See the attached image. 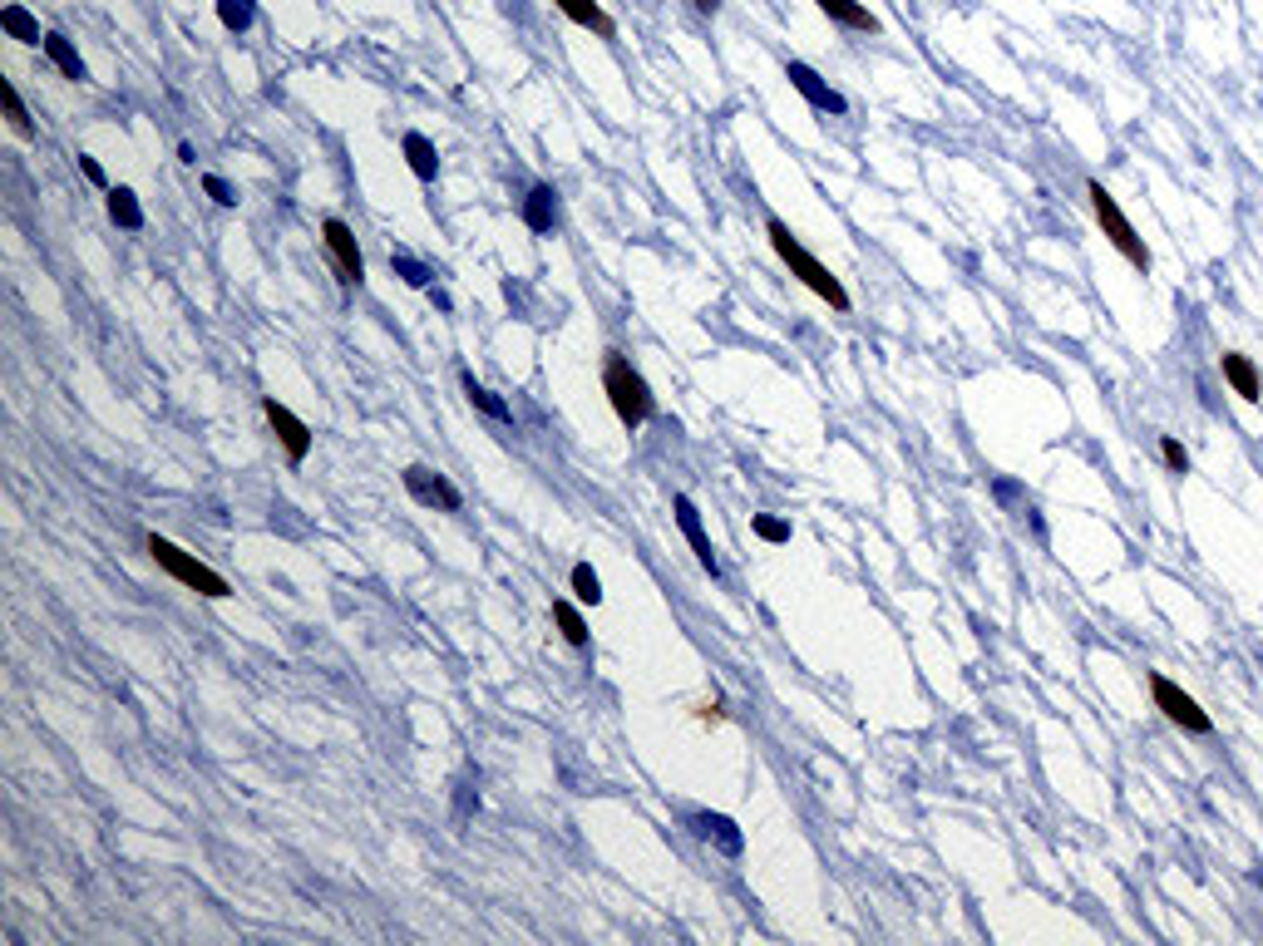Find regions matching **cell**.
<instances>
[{
    "label": "cell",
    "mask_w": 1263,
    "mask_h": 946,
    "mask_svg": "<svg viewBox=\"0 0 1263 946\" xmlns=\"http://www.w3.org/2000/svg\"><path fill=\"white\" fill-rule=\"evenodd\" d=\"M553 621L563 627L567 646H588V621H583V611L567 602V596H558V602H553Z\"/></svg>",
    "instance_id": "d6986e66"
},
{
    "label": "cell",
    "mask_w": 1263,
    "mask_h": 946,
    "mask_svg": "<svg viewBox=\"0 0 1263 946\" xmlns=\"http://www.w3.org/2000/svg\"><path fill=\"white\" fill-rule=\"evenodd\" d=\"M524 227H528V232H538V237L558 227V192L548 188V182L528 188V198H524Z\"/></svg>",
    "instance_id": "4fadbf2b"
},
{
    "label": "cell",
    "mask_w": 1263,
    "mask_h": 946,
    "mask_svg": "<svg viewBox=\"0 0 1263 946\" xmlns=\"http://www.w3.org/2000/svg\"><path fill=\"white\" fill-rule=\"evenodd\" d=\"M262 415H267L272 434L282 439V449H287V458H291V464H307V454H311V429L301 425L297 415H291L287 404H277V400H272V394H267V400H262Z\"/></svg>",
    "instance_id": "ba28073f"
},
{
    "label": "cell",
    "mask_w": 1263,
    "mask_h": 946,
    "mask_svg": "<svg viewBox=\"0 0 1263 946\" xmlns=\"http://www.w3.org/2000/svg\"><path fill=\"white\" fill-rule=\"evenodd\" d=\"M1086 198H1091V213H1096V223H1101V232H1105V242L1115 247V252L1125 256V262L1135 266V272H1150V247H1146V237L1135 232L1130 227V217L1121 213V202L1105 192V182H1086Z\"/></svg>",
    "instance_id": "3957f363"
},
{
    "label": "cell",
    "mask_w": 1263,
    "mask_h": 946,
    "mask_svg": "<svg viewBox=\"0 0 1263 946\" xmlns=\"http://www.w3.org/2000/svg\"><path fill=\"white\" fill-rule=\"evenodd\" d=\"M109 217H114L118 227L139 232V227H143V207H139V198H134L129 188H109Z\"/></svg>",
    "instance_id": "ac0fdd59"
},
{
    "label": "cell",
    "mask_w": 1263,
    "mask_h": 946,
    "mask_svg": "<svg viewBox=\"0 0 1263 946\" xmlns=\"http://www.w3.org/2000/svg\"><path fill=\"white\" fill-rule=\"evenodd\" d=\"M203 188H208V198H213V202H223V207H233V202H237V192L227 188V182L217 178V173H208V178H203Z\"/></svg>",
    "instance_id": "83f0119b"
},
{
    "label": "cell",
    "mask_w": 1263,
    "mask_h": 946,
    "mask_svg": "<svg viewBox=\"0 0 1263 946\" xmlns=\"http://www.w3.org/2000/svg\"><path fill=\"white\" fill-rule=\"evenodd\" d=\"M573 596H578L583 606H598L602 602V582H598V572H592L588 563L573 567Z\"/></svg>",
    "instance_id": "603a6c76"
},
{
    "label": "cell",
    "mask_w": 1263,
    "mask_h": 946,
    "mask_svg": "<svg viewBox=\"0 0 1263 946\" xmlns=\"http://www.w3.org/2000/svg\"><path fill=\"white\" fill-rule=\"evenodd\" d=\"M1160 458H1165V468H1170V474H1189V449L1179 444L1175 434H1165V439H1160Z\"/></svg>",
    "instance_id": "d4e9b609"
},
{
    "label": "cell",
    "mask_w": 1263,
    "mask_h": 946,
    "mask_svg": "<svg viewBox=\"0 0 1263 946\" xmlns=\"http://www.w3.org/2000/svg\"><path fill=\"white\" fill-rule=\"evenodd\" d=\"M1220 375H1224V384H1229V390L1239 394L1243 404H1259V400H1263V380H1259V370H1253L1249 355L1224 351V355H1220Z\"/></svg>",
    "instance_id": "8fae6325"
},
{
    "label": "cell",
    "mask_w": 1263,
    "mask_h": 946,
    "mask_svg": "<svg viewBox=\"0 0 1263 946\" xmlns=\"http://www.w3.org/2000/svg\"><path fill=\"white\" fill-rule=\"evenodd\" d=\"M755 532H761L765 543H790V522H780V518H755Z\"/></svg>",
    "instance_id": "484cf974"
},
{
    "label": "cell",
    "mask_w": 1263,
    "mask_h": 946,
    "mask_svg": "<svg viewBox=\"0 0 1263 946\" xmlns=\"http://www.w3.org/2000/svg\"><path fill=\"white\" fill-rule=\"evenodd\" d=\"M765 232H771L775 256H780V262L790 266V277H795V281H804V287H810L820 301H829V311H849V306H854V301H849V291H845V281L829 277V266L820 262V256H814L810 247H800V237H795L790 227L780 223V217H771V223H765Z\"/></svg>",
    "instance_id": "6da1fadb"
},
{
    "label": "cell",
    "mask_w": 1263,
    "mask_h": 946,
    "mask_svg": "<svg viewBox=\"0 0 1263 946\" xmlns=\"http://www.w3.org/2000/svg\"><path fill=\"white\" fill-rule=\"evenodd\" d=\"M697 11H701V15H716V11H721V0H697Z\"/></svg>",
    "instance_id": "4dcf8cb0"
},
{
    "label": "cell",
    "mask_w": 1263,
    "mask_h": 946,
    "mask_svg": "<svg viewBox=\"0 0 1263 946\" xmlns=\"http://www.w3.org/2000/svg\"><path fill=\"white\" fill-rule=\"evenodd\" d=\"M474 808H479V794H474L470 784H460V819H464V813H474Z\"/></svg>",
    "instance_id": "f546056e"
},
{
    "label": "cell",
    "mask_w": 1263,
    "mask_h": 946,
    "mask_svg": "<svg viewBox=\"0 0 1263 946\" xmlns=\"http://www.w3.org/2000/svg\"><path fill=\"white\" fill-rule=\"evenodd\" d=\"M0 25H5L15 40H25V45H45V35H40V25H35V15L21 11V5H5V11H0Z\"/></svg>",
    "instance_id": "44dd1931"
},
{
    "label": "cell",
    "mask_w": 1263,
    "mask_h": 946,
    "mask_svg": "<svg viewBox=\"0 0 1263 946\" xmlns=\"http://www.w3.org/2000/svg\"><path fill=\"white\" fill-rule=\"evenodd\" d=\"M697 833L701 838H716L726 853H740V833L730 819H721V813H697Z\"/></svg>",
    "instance_id": "ffe728a7"
},
{
    "label": "cell",
    "mask_w": 1263,
    "mask_h": 946,
    "mask_svg": "<svg viewBox=\"0 0 1263 946\" xmlns=\"http://www.w3.org/2000/svg\"><path fill=\"white\" fill-rule=\"evenodd\" d=\"M322 242H326V252H332V262H336V272H341L346 287H361L365 256H361V247H355L351 227H346L341 217H326V223H322Z\"/></svg>",
    "instance_id": "52a82bcc"
},
{
    "label": "cell",
    "mask_w": 1263,
    "mask_h": 946,
    "mask_svg": "<svg viewBox=\"0 0 1263 946\" xmlns=\"http://www.w3.org/2000/svg\"><path fill=\"white\" fill-rule=\"evenodd\" d=\"M390 266H396V272L410 281V287H429V272H425L420 262H410V256H390Z\"/></svg>",
    "instance_id": "4316f807"
},
{
    "label": "cell",
    "mask_w": 1263,
    "mask_h": 946,
    "mask_svg": "<svg viewBox=\"0 0 1263 946\" xmlns=\"http://www.w3.org/2000/svg\"><path fill=\"white\" fill-rule=\"evenodd\" d=\"M405 489H410V499H420V503H439L445 513H460V489H454L439 468L410 464L405 468Z\"/></svg>",
    "instance_id": "9c48e42d"
},
{
    "label": "cell",
    "mask_w": 1263,
    "mask_h": 946,
    "mask_svg": "<svg viewBox=\"0 0 1263 946\" xmlns=\"http://www.w3.org/2000/svg\"><path fill=\"white\" fill-rule=\"evenodd\" d=\"M785 79H790L795 94H800L810 109H820V114H849V99L839 94V89H829L804 60H785Z\"/></svg>",
    "instance_id": "8992f818"
},
{
    "label": "cell",
    "mask_w": 1263,
    "mask_h": 946,
    "mask_svg": "<svg viewBox=\"0 0 1263 946\" xmlns=\"http://www.w3.org/2000/svg\"><path fill=\"white\" fill-rule=\"evenodd\" d=\"M820 11L829 15V21L839 25V30H859V35H878V15L868 11V5H859V0H814Z\"/></svg>",
    "instance_id": "7c38bea8"
},
{
    "label": "cell",
    "mask_w": 1263,
    "mask_h": 946,
    "mask_svg": "<svg viewBox=\"0 0 1263 946\" xmlns=\"http://www.w3.org/2000/svg\"><path fill=\"white\" fill-rule=\"evenodd\" d=\"M602 390H608L612 409H617V419L627 429H642L656 415L652 390H647V380L632 370V361L622 351H608V361H602Z\"/></svg>",
    "instance_id": "7a4b0ae2"
},
{
    "label": "cell",
    "mask_w": 1263,
    "mask_h": 946,
    "mask_svg": "<svg viewBox=\"0 0 1263 946\" xmlns=\"http://www.w3.org/2000/svg\"><path fill=\"white\" fill-rule=\"evenodd\" d=\"M553 5H558V11H563V15H567V21H573V25H583V30H592V35H598V40H612V35H617V25H612V15L602 11L598 0H553Z\"/></svg>",
    "instance_id": "5bb4252c"
},
{
    "label": "cell",
    "mask_w": 1263,
    "mask_h": 946,
    "mask_svg": "<svg viewBox=\"0 0 1263 946\" xmlns=\"http://www.w3.org/2000/svg\"><path fill=\"white\" fill-rule=\"evenodd\" d=\"M0 99H5V114H11V128L21 134V139H30L35 134V124H30V114H25V104H21V94H15V85H0Z\"/></svg>",
    "instance_id": "cb8c5ba5"
},
{
    "label": "cell",
    "mask_w": 1263,
    "mask_h": 946,
    "mask_svg": "<svg viewBox=\"0 0 1263 946\" xmlns=\"http://www.w3.org/2000/svg\"><path fill=\"white\" fill-rule=\"evenodd\" d=\"M79 168H85V178H89V182H99V188H104V168H99V163L89 159V153H79Z\"/></svg>",
    "instance_id": "f1b7e54d"
},
{
    "label": "cell",
    "mask_w": 1263,
    "mask_h": 946,
    "mask_svg": "<svg viewBox=\"0 0 1263 946\" xmlns=\"http://www.w3.org/2000/svg\"><path fill=\"white\" fill-rule=\"evenodd\" d=\"M460 380H464V394H470V404H474V409H484V415H489V419H503V425L514 419V409H509V404H503V400H499V394H493V390H484V384L474 380L470 370H464Z\"/></svg>",
    "instance_id": "e0dca14e"
},
{
    "label": "cell",
    "mask_w": 1263,
    "mask_h": 946,
    "mask_svg": "<svg viewBox=\"0 0 1263 946\" xmlns=\"http://www.w3.org/2000/svg\"><path fill=\"white\" fill-rule=\"evenodd\" d=\"M217 21L237 35L252 30V0H217Z\"/></svg>",
    "instance_id": "7402d4cb"
},
{
    "label": "cell",
    "mask_w": 1263,
    "mask_h": 946,
    "mask_svg": "<svg viewBox=\"0 0 1263 946\" xmlns=\"http://www.w3.org/2000/svg\"><path fill=\"white\" fill-rule=\"evenodd\" d=\"M45 54H50V64L60 70L65 79H89V70H85V60H79V50L75 45L65 40V35H45Z\"/></svg>",
    "instance_id": "9a60e30c"
},
{
    "label": "cell",
    "mask_w": 1263,
    "mask_h": 946,
    "mask_svg": "<svg viewBox=\"0 0 1263 946\" xmlns=\"http://www.w3.org/2000/svg\"><path fill=\"white\" fill-rule=\"evenodd\" d=\"M149 557H153V563L163 567V572L173 577V582L193 586V592H203V596H227V592H233V586H227L223 577L213 572V567H203V563H198V557H188V553H183V547H173L168 538H159V532H153V538H149Z\"/></svg>",
    "instance_id": "277c9868"
},
{
    "label": "cell",
    "mask_w": 1263,
    "mask_h": 946,
    "mask_svg": "<svg viewBox=\"0 0 1263 946\" xmlns=\"http://www.w3.org/2000/svg\"><path fill=\"white\" fill-rule=\"evenodd\" d=\"M676 528H681V532H686V543H691V553H697L701 572L721 577V563H716V547H711L706 528H701V513H697V503L686 499V493H676Z\"/></svg>",
    "instance_id": "30bf717a"
},
{
    "label": "cell",
    "mask_w": 1263,
    "mask_h": 946,
    "mask_svg": "<svg viewBox=\"0 0 1263 946\" xmlns=\"http://www.w3.org/2000/svg\"><path fill=\"white\" fill-rule=\"evenodd\" d=\"M1146 685H1150V701H1155V710L1165 715L1170 724H1179V730H1185V734H1210V730H1214V720H1210V715H1204V710H1199V701H1195V695H1185V691H1179L1175 681H1170V676H1160V670H1150V676H1146Z\"/></svg>",
    "instance_id": "5b68a950"
},
{
    "label": "cell",
    "mask_w": 1263,
    "mask_h": 946,
    "mask_svg": "<svg viewBox=\"0 0 1263 946\" xmlns=\"http://www.w3.org/2000/svg\"><path fill=\"white\" fill-rule=\"evenodd\" d=\"M400 149H405V163H410V173H415L420 182H429L439 173V153H435V143H429L425 134H405Z\"/></svg>",
    "instance_id": "2e32d148"
}]
</instances>
